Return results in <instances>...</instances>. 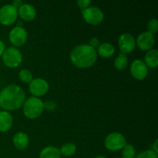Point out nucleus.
Segmentation results:
<instances>
[{"label":"nucleus","mask_w":158,"mask_h":158,"mask_svg":"<svg viewBox=\"0 0 158 158\" xmlns=\"http://www.w3.org/2000/svg\"><path fill=\"white\" fill-rule=\"evenodd\" d=\"M26 101V94L23 88L12 84L0 92V107L5 110H15L23 106Z\"/></svg>","instance_id":"f257e3e1"},{"label":"nucleus","mask_w":158,"mask_h":158,"mask_svg":"<svg viewBox=\"0 0 158 158\" xmlns=\"http://www.w3.org/2000/svg\"><path fill=\"white\" fill-rule=\"evenodd\" d=\"M69 58L73 64L77 67L81 69L89 68L97 62V51L89 45H79L71 51Z\"/></svg>","instance_id":"f03ea898"},{"label":"nucleus","mask_w":158,"mask_h":158,"mask_svg":"<svg viewBox=\"0 0 158 158\" xmlns=\"http://www.w3.org/2000/svg\"><path fill=\"white\" fill-rule=\"evenodd\" d=\"M45 105L38 97H29L23 104V114L28 119L33 120L40 117L43 112Z\"/></svg>","instance_id":"7ed1b4c3"},{"label":"nucleus","mask_w":158,"mask_h":158,"mask_svg":"<svg viewBox=\"0 0 158 158\" xmlns=\"http://www.w3.org/2000/svg\"><path fill=\"white\" fill-rule=\"evenodd\" d=\"M2 61L9 68H16L23 61V55L16 48L9 47L5 49L2 56Z\"/></svg>","instance_id":"20e7f679"},{"label":"nucleus","mask_w":158,"mask_h":158,"mask_svg":"<svg viewBox=\"0 0 158 158\" xmlns=\"http://www.w3.org/2000/svg\"><path fill=\"white\" fill-rule=\"evenodd\" d=\"M127 144L126 138L123 134L114 132L107 135L105 138V148L110 151H118L123 149Z\"/></svg>","instance_id":"39448f33"},{"label":"nucleus","mask_w":158,"mask_h":158,"mask_svg":"<svg viewBox=\"0 0 158 158\" xmlns=\"http://www.w3.org/2000/svg\"><path fill=\"white\" fill-rule=\"evenodd\" d=\"M82 15L86 23L93 26L100 24L104 18L103 11L96 6H91L82 10Z\"/></svg>","instance_id":"423d86ee"},{"label":"nucleus","mask_w":158,"mask_h":158,"mask_svg":"<svg viewBox=\"0 0 158 158\" xmlns=\"http://www.w3.org/2000/svg\"><path fill=\"white\" fill-rule=\"evenodd\" d=\"M18 17V9L12 4L3 6L0 9V23L4 26L13 24Z\"/></svg>","instance_id":"0eeeda50"},{"label":"nucleus","mask_w":158,"mask_h":158,"mask_svg":"<svg viewBox=\"0 0 158 158\" xmlns=\"http://www.w3.org/2000/svg\"><path fill=\"white\" fill-rule=\"evenodd\" d=\"M9 39L13 46L16 47L22 46L27 40V32L21 26H15L9 32Z\"/></svg>","instance_id":"6e6552de"},{"label":"nucleus","mask_w":158,"mask_h":158,"mask_svg":"<svg viewBox=\"0 0 158 158\" xmlns=\"http://www.w3.org/2000/svg\"><path fill=\"white\" fill-rule=\"evenodd\" d=\"M49 90V83L44 79H34L29 83V91L35 97H42Z\"/></svg>","instance_id":"1a4fd4ad"},{"label":"nucleus","mask_w":158,"mask_h":158,"mask_svg":"<svg viewBox=\"0 0 158 158\" xmlns=\"http://www.w3.org/2000/svg\"><path fill=\"white\" fill-rule=\"evenodd\" d=\"M118 45L120 52L122 53H131L135 49V39H134V37L131 34L123 33L119 38Z\"/></svg>","instance_id":"9d476101"},{"label":"nucleus","mask_w":158,"mask_h":158,"mask_svg":"<svg viewBox=\"0 0 158 158\" xmlns=\"http://www.w3.org/2000/svg\"><path fill=\"white\" fill-rule=\"evenodd\" d=\"M131 73L136 80H142L148 76V68L144 62L140 60H136L131 65Z\"/></svg>","instance_id":"9b49d317"},{"label":"nucleus","mask_w":158,"mask_h":158,"mask_svg":"<svg viewBox=\"0 0 158 158\" xmlns=\"http://www.w3.org/2000/svg\"><path fill=\"white\" fill-rule=\"evenodd\" d=\"M154 35L148 32H142L138 35L137 40V46L143 51H148L152 49L154 45Z\"/></svg>","instance_id":"f8f14e48"},{"label":"nucleus","mask_w":158,"mask_h":158,"mask_svg":"<svg viewBox=\"0 0 158 158\" xmlns=\"http://www.w3.org/2000/svg\"><path fill=\"white\" fill-rule=\"evenodd\" d=\"M18 15H19L22 19L25 20V21H32L35 18L36 11L32 5L25 3L19 8Z\"/></svg>","instance_id":"ddd939ff"},{"label":"nucleus","mask_w":158,"mask_h":158,"mask_svg":"<svg viewBox=\"0 0 158 158\" xmlns=\"http://www.w3.org/2000/svg\"><path fill=\"white\" fill-rule=\"evenodd\" d=\"M13 119L8 111H0V132H7L12 126Z\"/></svg>","instance_id":"4468645a"},{"label":"nucleus","mask_w":158,"mask_h":158,"mask_svg":"<svg viewBox=\"0 0 158 158\" xmlns=\"http://www.w3.org/2000/svg\"><path fill=\"white\" fill-rule=\"evenodd\" d=\"M12 141L17 149L19 151H24L29 145V140L27 134L23 132H19L14 135Z\"/></svg>","instance_id":"2eb2a0df"},{"label":"nucleus","mask_w":158,"mask_h":158,"mask_svg":"<svg viewBox=\"0 0 158 158\" xmlns=\"http://www.w3.org/2000/svg\"><path fill=\"white\" fill-rule=\"evenodd\" d=\"M144 63L150 68H156L158 65V51L153 49L148 51L144 57Z\"/></svg>","instance_id":"dca6fc26"},{"label":"nucleus","mask_w":158,"mask_h":158,"mask_svg":"<svg viewBox=\"0 0 158 158\" xmlns=\"http://www.w3.org/2000/svg\"><path fill=\"white\" fill-rule=\"evenodd\" d=\"M97 52L99 55L103 58L111 57L115 52V49L114 46L109 43H104L100 44L97 48Z\"/></svg>","instance_id":"f3484780"},{"label":"nucleus","mask_w":158,"mask_h":158,"mask_svg":"<svg viewBox=\"0 0 158 158\" xmlns=\"http://www.w3.org/2000/svg\"><path fill=\"white\" fill-rule=\"evenodd\" d=\"M40 158H61L60 149L52 146L46 147L40 152Z\"/></svg>","instance_id":"a211bd4d"},{"label":"nucleus","mask_w":158,"mask_h":158,"mask_svg":"<svg viewBox=\"0 0 158 158\" xmlns=\"http://www.w3.org/2000/svg\"><path fill=\"white\" fill-rule=\"evenodd\" d=\"M60 154L64 157H71L77 151V147L73 143H66L61 147L60 150Z\"/></svg>","instance_id":"6ab92c4d"},{"label":"nucleus","mask_w":158,"mask_h":158,"mask_svg":"<svg viewBox=\"0 0 158 158\" xmlns=\"http://www.w3.org/2000/svg\"><path fill=\"white\" fill-rule=\"evenodd\" d=\"M128 65V58L125 54L120 53L117 56L114 62V66L115 68L118 70H123Z\"/></svg>","instance_id":"aec40b11"},{"label":"nucleus","mask_w":158,"mask_h":158,"mask_svg":"<svg viewBox=\"0 0 158 158\" xmlns=\"http://www.w3.org/2000/svg\"><path fill=\"white\" fill-rule=\"evenodd\" d=\"M122 151V158H135L136 150L131 144H126Z\"/></svg>","instance_id":"412c9836"},{"label":"nucleus","mask_w":158,"mask_h":158,"mask_svg":"<svg viewBox=\"0 0 158 158\" xmlns=\"http://www.w3.org/2000/svg\"><path fill=\"white\" fill-rule=\"evenodd\" d=\"M19 80L25 83H29L32 80V73L28 69H21L19 73Z\"/></svg>","instance_id":"4be33fe9"},{"label":"nucleus","mask_w":158,"mask_h":158,"mask_svg":"<svg viewBox=\"0 0 158 158\" xmlns=\"http://www.w3.org/2000/svg\"><path fill=\"white\" fill-rule=\"evenodd\" d=\"M135 158H158V155L153 150H147L137 154Z\"/></svg>","instance_id":"5701e85b"},{"label":"nucleus","mask_w":158,"mask_h":158,"mask_svg":"<svg viewBox=\"0 0 158 158\" xmlns=\"http://www.w3.org/2000/svg\"><path fill=\"white\" fill-rule=\"evenodd\" d=\"M158 29V21L156 19H152L148 23V32L151 34L157 32Z\"/></svg>","instance_id":"b1692460"},{"label":"nucleus","mask_w":158,"mask_h":158,"mask_svg":"<svg viewBox=\"0 0 158 158\" xmlns=\"http://www.w3.org/2000/svg\"><path fill=\"white\" fill-rule=\"evenodd\" d=\"M90 3L91 2L89 1V0H79V1L77 2L78 6H80V9H82L83 10L89 7V5L90 4Z\"/></svg>","instance_id":"393cba45"},{"label":"nucleus","mask_w":158,"mask_h":158,"mask_svg":"<svg viewBox=\"0 0 158 158\" xmlns=\"http://www.w3.org/2000/svg\"><path fill=\"white\" fill-rule=\"evenodd\" d=\"M89 46L94 48V49H95L96 47H98L100 46V41H99V40L97 38L94 37L89 41Z\"/></svg>","instance_id":"a878e982"},{"label":"nucleus","mask_w":158,"mask_h":158,"mask_svg":"<svg viewBox=\"0 0 158 158\" xmlns=\"http://www.w3.org/2000/svg\"><path fill=\"white\" fill-rule=\"evenodd\" d=\"M23 4V3L21 0H15V1H14L13 2H12V5L13 6H15V7L17 9V8H19Z\"/></svg>","instance_id":"bb28decb"},{"label":"nucleus","mask_w":158,"mask_h":158,"mask_svg":"<svg viewBox=\"0 0 158 158\" xmlns=\"http://www.w3.org/2000/svg\"><path fill=\"white\" fill-rule=\"evenodd\" d=\"M5 49H5V44L3 43L2 41H1V40H0V56H2Z\"/></svg>","instance_id":"cd10ccee"},{"label":"nucleus","mask_w":158,"mask_h":158,"mask_svg":"<svg viewBox=\"0 0 158 158\" xmlns=\"http://www.w3.org/2000/svg\"><path fill=\"white\" fill-rule=\"evenodd\" d=\"M157 143H158V140H157V139H156L155 141H154V144H153V148H154V149H153V151H154L155 153H157V154H158Z\"/></svg>","instance_id":"c85d7f7f"},{"label":"nucleus","mask_w":158,"mask_h":158,"mask_svg":"<svg viewBox=\"0 0 158 158\" xmlns=\"http://www.w3.org/2000/svg\"><path fill=\"white\" fill-rule=\"evenodd\" d=\"M95 158H106V157H104V156H97V157H96Z\"/></svg>","instance_id":"c756f323"},{"label":"nucleus","mask_w":158,"mask_h":158,"mask_svg":"<svg viewBox=\"0 0 158 158\" xmlns=\"http://www.w3.org/2000/svg\"><path fill=\"white\" fill-rule=\"evenodd\" d=\"M117 158H119V157H117Z\"/></svg>","instance_id":"7c9ffc66"}]
</instances>
